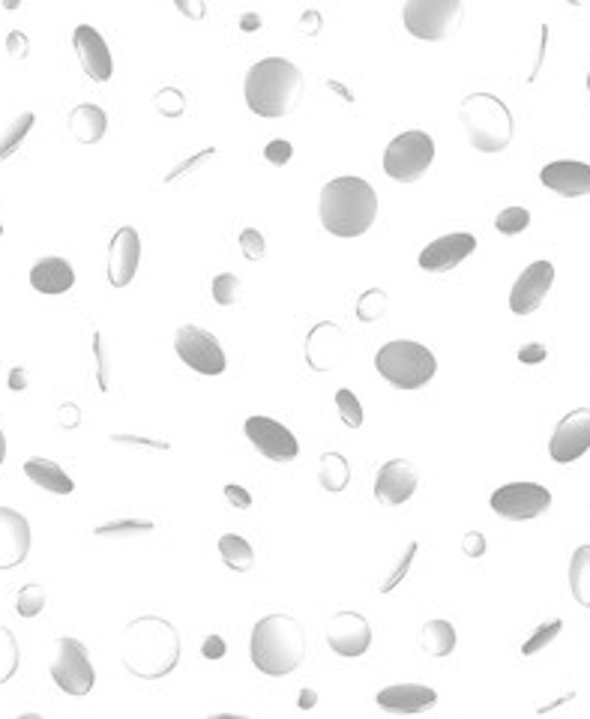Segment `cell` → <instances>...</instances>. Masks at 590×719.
Listing matches in <instances>:
<instances>
[{
	"mask_svg": "<svg viewBox=\"0 0 590 719\" xmlns=\"http://www.w3.org/2000/svg\"><path fill=\"white\" fill-rule=\"evenodd\" d=\"M123 669L138 680H162L178 669L180 662V636L174 623L157 615L136 618L123 630Z\"/></svg>",
	"mask_w": 590,
	"mask_h": 719,
	"instance_id": "obj_1",
	"label": "cell"
},
{
	"mask_svg": "<svg viewBox=\"0 0 590 719\" xmlns=\"http://www.w3.org/2000/svg\"><path fill=\"white\" fill-rule=\"evenodd\" d=\"M318 217L321 226L333 237L366 234L378 217V196L369 180L363 178H336L321 189L318 198Z\"/></svg>",
	"mask_w": 590,
	"mask_h": 719,
	"instance_id": "obj_2",
	"label": "cell"
},
{
	"mask_svg": "<svg viewBox=\"0 0 590 719\" xmlns=\"http://www.w3.org/2000/svg\"><path fill=\"white\" fill-rule=\"evenodd\" d=\"M306 81L303 72L286 58L258 60L256 67L247 72L243 97H247L249 111L258 118H286L300 106Z\"/></svg>",
	"mask_w": 590,
	"mask_h": 719,
	"instance_id": "obj_3",
	"label": "cell"
},
{
	"mask_svg": "<svg viewBox=\"0 0 590 719\" xmlns=\"http://www.w3.org/2000/svg\"><path fill=\"white\" fill-rule=\"evenodd\" d=\"M252 662L270 678H286L306 660V630L291 615H267L252 630Z\"/></svg>",
	"mask_w": 590,
	"mask_h": 719,
	"instance_id": "obj_4",
	"label": "cell"
},
{
	"mask_svg": "<svg viewBox=\"0 0 590 719\" xmlns=\"http://www.w3.org/2000/svg\"><path fill=\"white\" fill-rule=\"evenodd\" d=\"M464 136L480 153H501L510 148L512 132H516V120L507 102L494 93H471L464 97L462 109Z\"/></svg>",
	"mask_w": 590,
	"mask_h": 719,
	"instance_id": "obj_5",
	"label": "cell"
},
{
	"mask_svg": "<svg viewBox=\"0 0 590 719\" xmlns=\"http://www.w3.org/2000/svg\"><path fill=\"white\" fill-rule=\"evenodd\" d=\"M374 369L378 375L390 381L399 390H420L438 372V360L420 342H408V339H396L387 342L378 354H374Z\"/></svg>",
	"mask_w": 590,
	"mask_h": 719,
	"instance_id": "obj_6",
	"label": "cell"
},
{
	"mask_svg": "<svg viewBox=\"0 0 590 719\" xmlns=\"http://www.w3.org/2000/svg\"><path fill=\"white\" fill-rule=\"evenodd\" d=\"M462 16V0H408L402 12L408 33L426 42L447 40L459 28Z\"/></svg>",
	"mask_w": 590,
	"mask_h": 719,
	"instance_id": "obj_7",
	"label": "cell"
},
{
	"mask_svg": "<svg viewBox=\"0 0 590 719\" xmlns=\"http://www.w3.org/2000/svg\"><path fill=\"white\" fill-rule=\"evenodd\" d=\"M434 159V141L420 129L396 136L384 150V171L387 178L399 180V183H417L423 178Z\"/></svg>",
	"mask_w": 590,
	"mask_h": 719,
	"instance_id": "obj_8",
	"label": "cell"
},
{
	"mask_svg": "<svg viewBox=\"0 0 590 719\" xmlns=\"http://www.w3.org/2000/svg\"><path fill=\"white\" fill-rule=\"evenodd\" d=\"M54 660H51V680L58 683V690H63L72 699H81L93 690L97 683V671H93V662L88 657V648L84 641L72 639V636H63L54 645Z\"/></svg>",
	"mask_w": 590,
	"mask_h": 719,
	"instance_id": "obj_9",
	"label": "cell"
},
{
	"mask_svg": "<svg viewBox=\"0 0 590 719\" xmlns=\"http://www.w3.org/2000/svg\"><path fill=\"white\" fill-rule=\"evenodd\" d=\"M174 351L183 363L198 375H207V378H217V375L226 372V351L217 342V336L204 330V327L196 324H183L178 327L174 333Z\"/></svg>",
	"mask_w": 590,
	"mask_h": 719,
	"instance_id": "obj_10",
	"label": "cell"
},
{
	"mask_svg": "<svg viewBox=\"0 0 590 719\" xmlns=\"http://www.w3.org/2000/svg\"><path fill=\"white\" fill-rule=\"evenodd\" d=\"M551 507V492L540 483H510L492 492V510L512 522L537 519Z\"/></svg>",
	"mask_w": 590,
	"mask_h": 719,
	"instance_id": "obj_11",
	"label": "cell"
},
{
	"mask_svg": "<svg viewBox=\"0 0 590 719\" xmlns=\"http://www.w3.org/2000/svg\"><path fill=\"white\" fill-rule=\"evenodd\" d=\"M247 438L258 447V453L270 459V462H294L300 456V443L297 435L288 432L286 426L276 423L270 417H249L243 426Z\"/></svg>",
	"mask_w": 590,
	"mask_h": 719,
	"instance_id": "obj_12",
	"label": "cell"
},
{
	"mask_svg": "<svg viewBox=\"0 0 590 719\" xmlns=\"http://www.w3.org/2000/svg\"><path fill=\"white\" fill-rule=\"evenodd\" d=\"M590 450V408H576L554 426L549 456L558 465H570Z\"/></svg>",
	"mask_w": 590,
	"mask_h": 719,
	"instance_id": "obj_13",
	"label": "cell"
},
{
	"mask_svg": "<svg viewBox=\"0 0 590 719\" xmlns=\"http://www.w3.org/2000/svg\"><path fill=\"white\" fill-rule=\"evenodd\" d=\"M327 645L339 657H363L372 648V623L360 611H339L327 623Z\"/></svg>",
	"mask_w": 590,
	"mask_h": 719,
	"instance_id": "obj_14",
	"label": "cell"
},
{
	"mask_svg": "<svg viewBox=\"0 0 590 719\" xmlns=\"http://www.w3.org/2000/svg\"><path fill=\"white\" fill-rule=\"evenodd\" d=\"M473 252H477V237L468 234V231H456V234H443L432 240L420 252L417 264L423 267L426 273H450Z\"/></svg>",
	"mask_w": 590,
	"mask_h": 719,
	"instance_id": "obj_15",
	"label": "cell"
},
{
	"mask_svg": "<svg viewBox=\"0 0 590 719\" xmlns=\"http://www.w3.org/2000/svg\"><path fill=\"white\" fill-rule=\"evenodd\" d=\"M72 49H76V54H79L81 70H84V76H88L90 81L106 84V81L111 79V72H114L111 49H109V42H106V37H102L97 28L79 24V28L72 30Z\"/></svg>",
	"mask_w": 590,
	"mask_h": 719,
	"instance_id": "obj_16",
	"label": "cell"
},
{
	"mask_svg": "<svg viewBox=\"0 0 590 719\" xmlns=\"http://www.w3.org/2000/svg\"><path fill=\"white\" fill-rule=\"evenodd\" d=\"M30 522L12 507H0V572L16 570L30 555Z\"/></svg>",
	"mask_w": 590,
	"mask_h": 719,
	"instance_id": "obj_17",
	"label": "cell"
},
{
	"mask_svg": "<svg viewBox=\"0 0 590 719\" xmlns=\"http://www.w3.org/2000/svg\"><path fill=\"white\" fill-rule=\"evenodd\" d=\"M417 486H420L417 468L408 459H390L381 465V471L374 477V498L387 507H399V503L411 501Z\"/></svg>",
	"mask_w": 590,
	"mask_h": 719,
	"instance_id": "obj_18",
	"label": "cell"
},
{
	"mask_svg": "<svg viewBox=\"0 0 590 719\" xmlns=\"http://www.w3.org/2000/svg\"><path fill=\"white\" fill-rule=\"evenodd\" d=\"M554 282V267L549 261H533L522 277L516 279L510 291V309L516 316H531L549 297V288Z\"/></svg>",
	"mask_w": 590,
	"mask_h": 719,
	"instance_id": "obj_19",
	"label": "cell"
},
{
	"mask_svg": "<svg viewBox=\"0 0 590 719\" xmlns=\"http://www.w3.org/2000/svg\"><path fill=\"white\" fill-rule=\"evenodd\" d=\"M141 261V237L132 226L114 231L109 243V282L114 288H127L138 273Z\"/></svg>",
	"mask_w": 590,
	"mask_h": 719,
	"instance_id": "obj_20",
	"label": "cell"
},
{
	"mask_svg": "<svg viewBox=\"0 0 590 719\" xmlns=\"http://www.w3.org/2000/svg\"><path fill=\"white\" fill-rule=\"evenodd\" d=\"M344 348V330L336 321H321L306 336V363L316 372H330Z\"/></svg>",
	"mask_w": 590,
	"mask_h": 719,
	"instance_id": "obj_21",
	"label": "cell"
},
{
	"mask_svg": "<svg viewBox=\"0 0 590 719\" xmlns=\"http://www.w3.org/2000/svg\"><path fill=\"white\" fill-rule=\"evenodd\" d=\"M542 187L558 192L561 198H581L590 196V166L588 162H576V159H558L540 171Z\"/></svg>",
	"mask_w": 590,
	"mask_h": 719,
	"instance_id": "obj_22",
	"label": "cell"
},
{
	"mask_svg": "<svg viewBox=\"0 0 590 719\" xmlns=\"http://www.w3.org/2000/svg\"><path fill=\"white\" fill-rule=\"evenodd\" d=\"M378 708L387 713H426L434 708L438 692L423 683H393L378 692Z\"/></svg>",
	"mask_w": 590,
	"mask_h": 719,
	"instance_id": "obj_23",
	"label": "cell"
},
{
	"mask_svg": "<svg viewBox=\"0 0 590 719\" xmlns=\"http://www.w3.org/2000/svg\"><path fill=\"white\" fill-rule=\"evenodd\" d=\"M30 286H33V291L49 297L67 294L69 288L76 286V270L67 258L46 256L30 267Z\"/></svg>",
	"mask_w": 590,
	"mask_h": 719,
	"instance_id": "obj_24",
	"label": "cell"
},
{
	"mask_svg": "<svg viewBox=\"0 0 590 719\" xmlns=\"http://www.w3.org/2000/svg\"><path fill=\"white\" fill-rule=\"evenodd\" d=\"M109 132V114L93 102H81L69 111V136L79 144H97Z\"/></svg>",
	"mask_w": 590,
	"mask_h": 719,
	"instance_id": "obj_25",
	"label": "cell"
},
{
	"mask_svg": "<svg viewBox=\"0 0 590 719\" xmlns=\"http://www.w3.org/2000/svg\"><path fill=\"white\" fill-rule=\"evenodd\" d=\"M24 473H28V480H33V486H40V489H46L51 495H72V489H76V483L69 480V473L58 462H51V459H28L24 462Z\"/></svg>",
	"mask_w": 590,
	"mask_h": 719,
	"instance_id": "obj_26",
	"label": "cell"
},
{
	"mask_svg": "<svg viewBox=\"0 0 590 719\" xmlns=\"http://www.w3.org/2000/svg\"><path fill=\"white\" fill-rule=\"evenodd\" d=\"M420 645H423V653L434 657V660H441V657H450L456 650V630L453 623L443 621H429L423 627V636H420Z\"/></svg>",
	"mask_w": 590,
	"mask_h": 719,
	"instance_id": "obj_27",
	"label": "cell"
},
{
	"mask_svg": "<svg viewBox=\"0 0 590 719\" xmlns=\"http://www.w3.org/2000/svg\"><path fill=\"white\" fill-rule=\"evenodd\" d=\"M318 483L324 492H344L351 483V465L342 453H324L318 465Z\"/></svg>",
	"mask_w": 590,
	"mask_h": 719,
	"instance_id": "obj_28",
	"label": "cell"
},
{
	"mask_svg": "<svg viewBox=\"0 0 590 719\" xmlns=\"http://www.w3.org/2000/svg\"><path fill=\"white\" fill-rule=\"evenodd\" d=\"M219 555H222V563H226L228 570L249 572L256 567V549H252V542L237 537V533H226V537L219 540Z\"/></svg>",
	"mask_w": 590,
	"mask_h": 719,
	"instance_id": "obj_29",
	"label": "cell"
},
{
	"mask_svg": "<svg viewBox=\"0 0 590 719\" xmlns=\"http://www.w3.org/2000/svg\"><path fill=\"white\" fill-rule=\"evenodd\" d=\"M570 591L579 606L590 609V546H579L570 561Z\"/></svg>",
	"mask_w": 590,
	"mask_h": 719,
	"instance_id": "obj_30",
	"label": "cell"
},
{
	"mask_svg": "<svg viewBox=\"0 0 590 719\" xmlns=\"http://www.w3.org/2000/svg\"><path fill=\"white\" fill-rule=\"evenodd\" d=\"M33 127H37V114L33 111H24L16 120H10V127L3 129V136H0V162L10 159L24 144V139H28Z\"/></svg>",
	"mask_w": 590,
	"mask_h": 719,
	"instance_id": "obj_31",
	"label": "cell"
},
{
	"mask_svg": "<svg viewBox=\"0 0 590 719\" xmlns=\"http://www.w3.org/2000/svg\"><path fill=\"white\" fill-rule=\"evenodd\" d=\"M21 666V650H19V639H16V632L10 627H3L0 623V687L3 683H10L16 675H19Z\"/></svg>",
	"mask_w": 590,
	"mask_h": 719,
	"instance_id": "obj_32",
	"label": "cell"
},
{
	"mask_svg": "<svg viewBox=\"0 0 590 719\" xmlns=\"http://www.w3.org/2000/svg\"><path fill=\"white\" fill-rule=\"evenodd\" d=\"M157 531V522L150 519H118V522H106L93 528L97 537H106V540H114V537H138V533H150Z\"/></svg>",
	"mask_w": 590,
	"mask_h": 719,
	"instance_id": "obj_33",
	"label": "cell"
},
{
	"mask_svg": "<svg viewBox=\"0 0 590 719\" xmlns=\"http://www.w3.org/2000/svg\"><path fill=\"white\" fill-rule=\"evenodd\" d=\"M387 316V291L381 288H369L363 294L357 297V318L363 324H374Z\"/></svg>",
	"mask_w": 590,
	"mask_h": 719,
	"instance_id": "obj_34",
	"label": "cell"
},
{
	"mask_svg": "<svg viewBox=\"0 0 590 719\" xmlns=\"http://www.w3.org/2000/svg\"><path fill=\"white\" fill-rule=\"evenodd\" d=\"M563 630V621L561 618H549V621L537 623V630H533V636L522 645V657H533V653H540L546 645H551V641L558 639Z\"/></svg>",
	"mask_w": 590,
	"mask_h": 719,
	"instance_id": "obj_35",
	"label": "cell"
},
{
	"mask_svg": "<svg viewBox=\"0 0 590 719\" xmlns=\"http://www.w3.org/2000/svg\"><path fill=\"white\" fill-rule=\"evenodd\" d=\"M153 109H157L162 118L174 120L187 111V97H183V90L180 88H159L157 93H153Z\"/></svg>",
	"mask_w": 590,
	"mask_h": 719,
	"instance_id": "obj_36",
	"label": "cell"
},
{
	"mask_svg": "<svg viewBox=\"0 0 590 719\" xmlns=\"http://www.w3.org/2000/svg\"><path fill=\"white\" fill-rule=\"evenodd\" d=\"M417 552H420V542L417 540H411L408 546H404V552L399 555V561L390 567V576L381 581V593H390L393 588H399V585H402L404 576L411 572V563H413V558H417Z\"/></svg>",
	"mask_w": 590,
	"mask_h": 719,
	"instance_id": "obj_37",
	"label": "cell"
},
{
	"mask_svg": "<svg viewBox=\"0 0 590 719\" xmlns=\"http://www.w3.org/2000/svg\"><path fill=\"white\" fill-rule=\"evenodd\" d=\"M42 609H46V588L42 585H24L16 597V611L21 618H40Z\"/></svg>",
	"mask_w": 590,
	"mask_h": 719,
	"instance_id": "obj_38",
	"label": "cell"
},
{
	"mask_svg": "<svg viewBox=\"0 0 590 719\" xmlns=\"http://www.w3.org/2000/svg\"><path fill=\"white\" fill-rule=\"evenodd\" d=\"M336 408H339V417H342V423L348 426V429H360V426H363V405H360L354 390L342 387V390L336 393Z\"/></svg>",
	"mask_w": 590,
	"mask_h": 719,
	"instance_id": "obj_39",
	"label": "cell"
},
{
	"mask_svg": "<svg viewBox=\"0 0 590 719\" xmlns=\"http://www.w3.org/2000/svg\"><path fill=\"white\" fill-rule=\"evenodd\" d=\"M531 226V210L528 208H503L498 217H494V228L507 237H516L528 231Z\"/></svg>",
	"mask_w": 590,
	"mask_h": 719,
	"instance_id": "obj_40",
	"label": "cell"
},
{
	"mask_svg": "<svg viewBox=\"0 0 590 719\" xmlns=\"http://www.w3.org/2000/svg\"><path fill=\"white\" fill-rule=\"evenodd\" d=\"M213 300H217V306H234L243 300V282H240V277H234V273H219L217 279H213Z\"/></svg>",
	"mask_w": 590,
	"mask_h": 719,
	"instance_id": "obj_41",
	"label": "cell"
},
{
	"mask_svg": "<svg viewBox=\"0 0 590 719\" xmlns=\"http://www.w3.org/2000/svg\"><path fill=\"white\" fill-rule=\"evenodd\" d=\"M213 157H217V148H204L201 153H192V157L183 159V162H178V166L168 171L166 183H174V180H183L189 178V174H196L198 168H204Z\"/></svg>",
	"mask_w": 590,
	"mask_h": 719,
	"instance_id": "obj_42",
	"label": "cell"
},
{
	"mask_svg": "<svg viewBox=\"0 0 590 719\" xmlns=\"http://www.w3.org/2000/svg\"><path fill=\"white\" fill-rule=\"evenodd\" d=\"M111 443H123V447H144V450H162L168 453L171 443L166 438H153V435H132V432H114Z\"/></svg>",
	"mask_w": 590,
	"mask_h": 719,
	"instance_id": "obj_43",
	"label": "cell"
},
{
	"mask_svg": "<svg viewBox=\"0 0 590 719\" xmlns=\"http://www.w3.org/2000/svg\"><path fill=\"white\" fill-rule=\"evenodd\" d=\"M240 252L249 258V261H261L267 252V240L258 228H243L240 231Z\"/></svg>",
	"mask_w": 590,
	"mask_h": 719,
	"instance_id": "obj_44",
	"label": "cell"
},
{
	"mask_svg": "<svg viewBox=\"0 0 590 719\" xmlns=\"http://www.w3.org/2000/svg\"><path fill=\"white\" fill-rule=\"evenodd\" d=\"M93 354H97L99 393H109V357H106V346H102V333H93Z\"/></svg>",
	"mask_w": 590,
	"mask_h": 719,
	"instance_id": "obj_45",
	"label": "cell"
},
{
	"mask_svg": "<svg viewBox=\"0 0 590 719\" xmlns=\"http://www.w3.org/2000/svg\"><path fill=\"white\" fill-rule=\"evenodd\" d=\"M291 157H294V144L286 139H273L264 148V159L273 166H286V162H291Z\"/></svg>",
	"mask_w": 590,
	"mask_h": 719,
	"instance_id": "obj_46",
	"label": "cell"
},
{
	"mask_svg": "<svg viewBox=\"0 0 590 719\" xmlns=\"http://www.w3.org/2000/svg\"><path fill=\"white\" fill-rule=\"evenodd\" d=\"M30 40L24 30H10L7 33V58L10 60H28Z\"/></svg>",
	"mask_w": 590,
	"mask_h": 719,
	"instance_id": "obj_47",
	"label": "cell"
},
{
	"mask_svg": "<svg viewBox=\"0 0 590 719\" xmlns=\"http://www.w3.org/2000/svg\"><path fill=\"white\" fill-rule=\"evenodd\" d=\"M462 552L464 558H482V555L489 552V542H486V537L480 531H468L462 540Z\"/></svg>",
	"mask_w": 590,
	"mask_h": 719,
	"instance_id": "obj_48",
	"label": "cell"
},
{
	"mask_svg": "<svg viewBox=\"0 0 590 719\" xmlns=\"http://www.w3.org/2000/svg\"><path fill=\"white\" fill-rule=\"evenodd\" d=\"M321 28H324V16L318 10H306L303 16H300V21H297V30H300L303 37H318Z\"/></svg>",
	"mask_w": 590,
	"mask_h": 719,
	"instance_id": "obj_49",
	"label": "cell"
},
{
	"mask_svg": "<svg viewBox=\"0 0 590 719\" xmlns=\"http://www.w3.org/2000/svg\"><path fill=\"white\" fill-rule=\"evenodd\" d=\"M58 426H60V429H67V432L79 429V426H81V408H79V405H72V402L60 405V408H58Z\"/></svg>",
	"mask_w": 590,
	"mask_h": 719,
	"instance_id": "obj_50",
	"label": "cell"
},
{
	"mask_svg": "<svg viewBox=\"0 0 590 719\" xmlns=\"http://www.w3.org/2000/svg\"><path fill=\"white\" fill-rule=\"evenodd\" d=\"M222 495H226V501L231 503L234 510H249V507H252V495H249V489H243V486L228 483L226 489H222Z\"/></svg>",
	"mask_w": 590,
	"mask_h": 719,
	"instance_id": "obj_51",
	"label": "cell"
},
{
	"mask_svg": "<svg viewBox=\"0 0 590 719\" xmlns=\"http://www.w3.org/2000/svg\"><path fill=\"white\" fill-rule=\"evenodd\" d=\"M546 357H549V348L540 346V342H528V346L519 348V363L524 366H540Z\"/></svg>",
	"mask_w": 590,
	"mask_h": 719,
	"instance_id": "obj_52",
	"label": "cell"
},
{
	"mask_svg": "<svg viewBox=\"0 0 590 719\" xmlns=\"http://www.w3.org/2000/svg\"><path fill=\"white\" fill-rule=\"evenodd\" d=\"M174 10L187 16L189 21H201L207 16V3L204 0H174Z\"/></svg>",
	"mask_w": 590,
	"mask_h": 719,
	"instance_id": "obj_53",
	"label": "cell"
},
{
	"mask_svg": "<svg viewBox=\"0 0 590 719\" xmlns=\"http://www.w3.org/2000/svg\"><path fill=\"white\" fill-rule=\"evenodd\" d=\"M226 639L222 636H207L204 645H201V657H207V660H222L226 657Z\"/></svg>",
	"mask_w": 590,
	"mask_h": 719,
	"instance_id": "obj_54",
	"label": "cell"
},
{
	"mask_svg": "<svg viewBox=\"0 0 590 719\" xmlns=\"http://www.w3.org/2000/svg\"><path fill=\"white\" fill-rule=\"evenodd\" d=\"M28 372L21 369V366H16V369H10V375H7V387H10L12 393H21V390H28Z\"/></svg>",
	"mask_w": 590,
	"mask_h": 719,
	"instance_id": "obj_55",
	"label": "cell"
},
{
	"mask_svg": "<svg viewBox=\"0 0 590 719\" xmlns=\"http://www.w3.org/2000/svg\"><path fill=\"white\" fill-rule=\"evenodd\" d=\"M327 90H333L336 97L342 99V102H348V106H354V93H351V88H344L342 81H336V79H330L327 81Z\"/></svg>",
	"mask_w": 590,
	"mask_h": 719,
	"instance_id": "obj_56",
	"label": "cell"
},
{
	"mask_svg": "<svg viewBox=\"0 0 590 719\" xmlns=\"http://www.w3.org/2000/svg\"><path fill=\"white\" fill-rule=\"evenodd\" d=\"M240 30H243V33L261 30V16H258V12H243V16H240Z\"/></svg>",
	"mask_w": 590,
	"mask_h": 719,
	"instance_id": "obj_57",
	"label": "cell"
},
{
	"mask_svg": "<svg viewBox=\"0 0 590 719\" xmlns=\"http://www.w3.org/2000/svg\"><path fill=\"white\" fill-rule=\"evenodd\" d=\"M316 701H318L316 690H309V687H306V690L300 692V710H312L316 708Z\"/></svg>",
	"mask_w": 590,
	"mask_h": 719,
	"instance_id": "obj_58",
	"label": "cell"
},
{
	"mask_svg": "<svg viewBox=\"0 0 590 719\" xmlns=\"http://www.w3.org/2000/svg\"><path fill=\"white\" fill-rule=\"evenodd\" d=\"M3 459H7V438L0 432V465H3Z\"/></svg>",
	"mask_w": 590,
	"mask_h": 719,
	"instance_id": "obj_59",
	"label": "cell"
},
{
	"mask_svg": "<svg viewBox=\"0 0 590 719\" xmlns=\"http://www.w3.org/2000/svg\"><path fill=\"white\" fill-rule=\"evenodd\" d=\"M588 90H590V72H588Z\"/></svg>",
	"mask_w": 590,
	"mask_h": 719,
	"instance_id": "obj_60",
	"label": "cell"
},
{
	"mask_svg": "<svg viewBox=\"0 0 590 719\" xmlns=\"http://www.w3.org/2000/svg\"><path fill=\"white\" fill-rule=\"evenodd\" d=\"M0 234H3V226H0Z\"/></svg>",
	"mask_w": 590,
	"mask_h": 719,
	"instance_id": "obj_61",
	"label": "cell"
}]
</instances>
